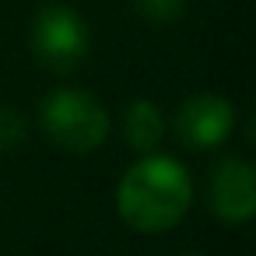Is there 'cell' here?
<instances>
[{"label":"cell","instance_id":"cell-9","mask_svg":"<svg viewBox=\"0 0 256 256\" xmlns=\"http://www.w3.org/2000/svg\"><path fill=\"white\" fill-rule=\"evenodd\" d=\"M182 256H204V252H182Z\"/></svg>","mask_w":256,"mask_h":256},{"label":"cell","instance_id":"cell-7","mask_svg":"<svg viewBox=\"0 0 256 256\" xmlns=\"http://www.w3.org/2000/svg\"><path fill=\"white\" fill-rule=\"evenodd\" d=\"M28 126H25V116L11 106H0V154H11L22 148Z\"/></svg>","mask_w":256,"mask_h":256},{"label":"cell","instance_id":"cell-4","mask_svg":"<svg viewBox=\"0 0 256 256\" xmlns=\"http://www.w3.org/2000/svg\"><path fill=\"white\" fill-rule=\"evenodd\" d=\"M232 130H235V109L228 98H221L214 92L190 95L182 102V109L176 112V137L193 151L224 144Z\"/></svg>","mask_w":256,"mask_h":256},{"label":"cell","instance_id":"cell-6","mask_svg":"<svg viewBox=\"0 0 256 256\" xmlns=\"http://www.w3.org/2000/svg\"><path fill=\"white\" fill-rule=\"evenodd\" d=\"M123 137L137 154H151L165 137V116L151 98H134L123 112Z\"/></svg>","mask_w":256,"mask_h":256},{"label":"cell","instance_id":"cell-5","mask_svg":"<svg viewBox=\"0 0 256 256\" xmlns=\"http://www.w3.org/2000/svg\"><path fill=\"white\" fill-rule=\"evenodd\" d=\"M207 207L224 224H242L256 210V172L242 158H224L207 179Z\"/></svg>","mask_w":256,"mask_h":256},{"label":"cell","instance_id":"cell-3","mask_svg":"<svg viewBox=\"0 0 256 256\" xmlns=\"http://www.w3.org/2000/svg\"><path fill=\"white\" fill-rule=\"evenodd\" d=\"M28 46L36 53V60L53 70V74H74L88 50H92V32L84 25V18L67 8V4H42L32 18V32H28Z\"/></svg>","mask_w":256,"mask_h":256},{"label":"cell","instance_id":"cell-8","mask_svg":"<svg viewBox=\"0 0 256 256\" xmlns=\"http://www.w3.org/2000/svg\"><path fill=\"white\" fill-rule=\"evenodd\" d=\"M134 4H137V14L151 25H172L186 11V0H134Z\"/></svg>","mask_w":256,"mask_h":256},{"label":"cell","instance_id":"cell-1","mask_svg":"<svg viewBox=\"0 0 256 256\" xmlns=\"http://www.w3.org/2000/svg\"><path fill=\"white\" fill-rule=\"evenodd\" d=\"M190 204H193L190 172L176 158L154 154V151L140 154V162H134L126 168V176L120 179V190H116L120 218L144 235L176 228L186 218Z\"/></svg>","mask_w":256,"mask_h":256},{"label":"cell","instance_id":"cell-2","mask_svg":"<svg viewBox=\"0 0 256 256\" xmlns=\"http://www.w3.org/2000/svg\"><path fill=\"white\" fill-rule=\"evenodd\" d=\"M42 134L67 154H92L109 137V112L106 106L81 88H56L46 95L39 109Z\"/></svg>","mask_w":256,"mask_h":256}]
</instances>
